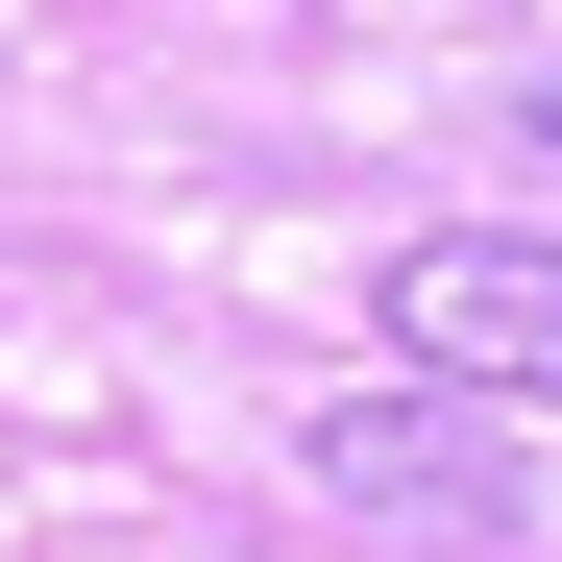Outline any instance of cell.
Listing matches in <instances>:
<instances>
[{
	"label": "cell",
	"instance_id": "6da1fadb",
	"mask_svg": "<svg viewBox=\"0 0 562 562\" xmlns=\"http://www.w3.org/2000/svg\"><path fill=\"white\" fill-rule=\"evenodd\" d=\"M294 490L367 514V538H416V562H490V538H514V416L440 392V367H392V392H342V416L294 440Z\"/></svg>",
	"mask_w": 562,
	"mask_h": 562
},
{
	"label": "cell",
	"instance_id": "7a4b0ae2",
	"mask_svg": "<svg viewBox=\"0 0 562 562\" xmlns=\"http://www.w3.org/2000/svg\"><path fill=\"white\" fill-rule=\"evenodd\" d=\"M392 342L490 416H562V221H440L392 245Z\"/></svg>",
	"mask_w": 562,
	"mask_h": 562
},
{
	"label": "cell",
	"instance_id": "3957f363",
	"mask_svg": "<svg viewBox=\"0 0 562 562\" xmlns=\"http://www.w3.org/2000/svg\"><path fill=\"white\" fill-rule=\"evenodd\" d=\"M538 147H562V99H538Z\"/></svg>",
	"mask_w": 562,
	"mask_h": 562
}]
</instances>
